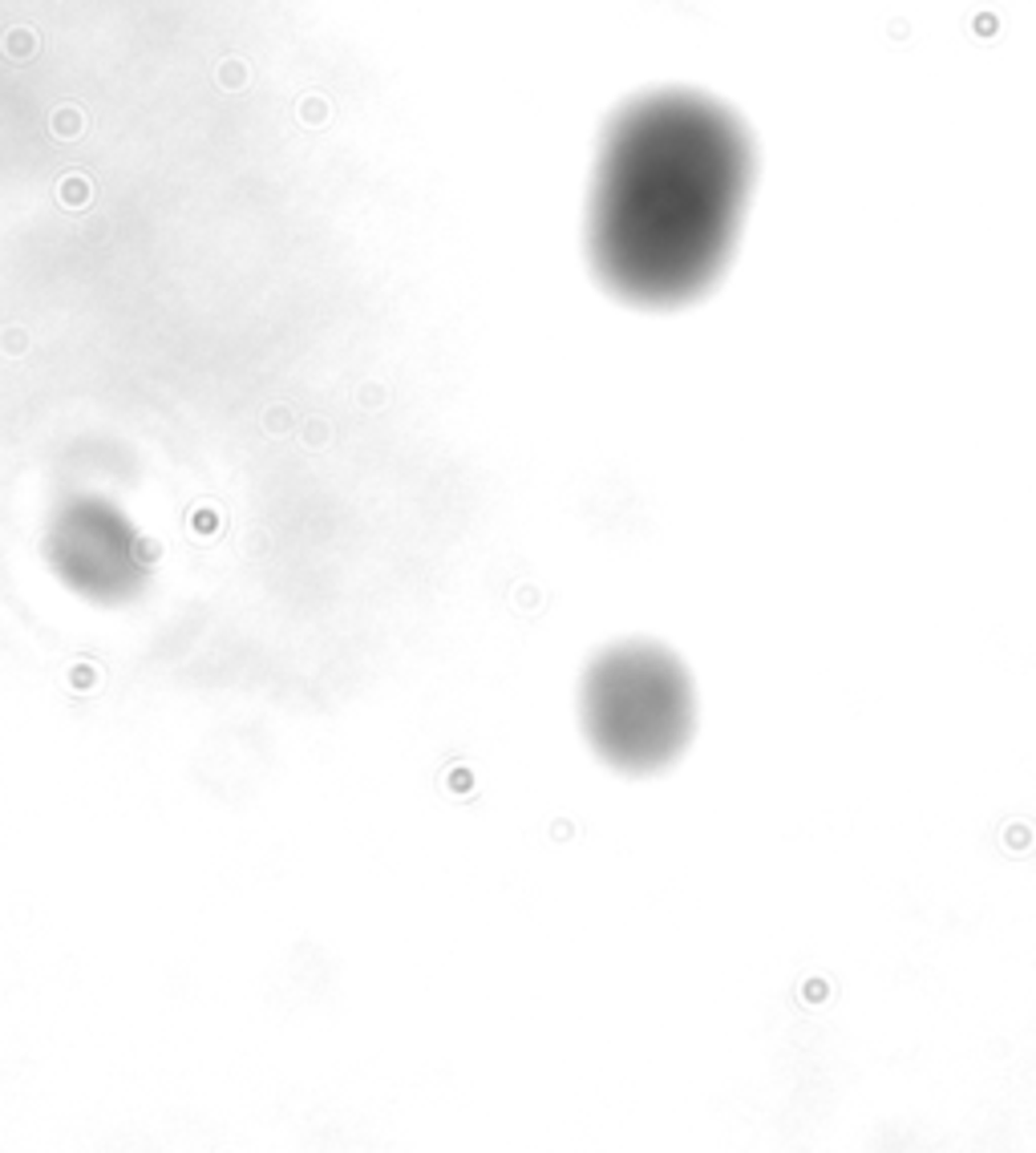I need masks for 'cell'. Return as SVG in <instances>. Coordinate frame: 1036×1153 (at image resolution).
I'll use <instances>...</instances> for the list:
<instances>
[{"mask_svg":"<svg viewBox=\"0 0 1036 1153\" xmlns=\"http://www.w3.org/2000/svg\"><path fill=\"white\" fill-rule=\"evenodd\" d=\"M757 178L745 117L697 90L628 101L603 134L587 248L603 288L636 308L709 295L737 252Z\"/></svg>","mask_w":1036,"mask_h":1153,"instance_id":"1","label":"cell"},{"mask_svg":"<svg viewBox=\"0 0 1036 1153\" xmlns=\"http://www.w3.org/2000/svg\"><path fill=\"white\" fill-rule=\"evenodd\" d=\"M583 728L591 749L620 773L673 765L697 728L693 676L677 652L652 640L616 644L583 676Z\"/></svg>","mask_w":1036,"mask_h":1153,"instance_id":"2","label":"cell"},{"mask_svg":"<svg viewBox=\"0 0 1036 1153\" xmlns=\"http://www.w3.org/2000/svg\"><path fill=\"white\" fill-rule=\"evenodd\" d=\"M45 555L57 579L94 603H126L150 575L142 534L105 498H74L61 506L45 534Z\"/></svg>","mask_w":1036,"mask_h":1153,"instance_id":"3","label":"cell"}]
</instances>
